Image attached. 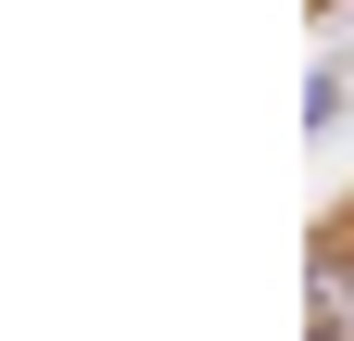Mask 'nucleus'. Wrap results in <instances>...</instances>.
I'll return each mask as SVG.
<instances>
[{
  "mask_svg": "<svg viewBox=\"0 0 354 341\" xmlns=\"http://www.w3.org/2000/svg\"><path fill=\"white\" fill-rule=\"evenodd\" d=\"M342 215H354V202H342Z\"/></svg>",
  "mask_w": 354,
  "mask_h": 341,
  "instance_id": "obj_2",
  "label": "nucleus"
},
{
  "mask_svg": "<svg viewBox=\"0 0 354 341\" xmlns=\"http://www.w3.org/2000/svg\"><path fill=\"white\" fill-rule=\"evenodd\" d=\"M304 304H317V341H354V215L304 240Z\"/></svg>",
  "mask_w": 354,
  "mask_h": 341,
  "instance_id": "obj_1",
  "label": "nucleus"
}]
</instances>
